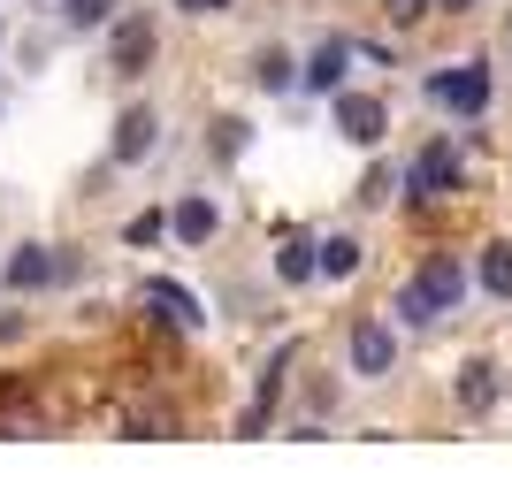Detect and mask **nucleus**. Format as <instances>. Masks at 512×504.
Masks as SVG:
<instances>
[{"mask_svg":"<svg viewBox=\"0 0 512 504\" xmlns=\"http://www.w3.org/2000/svg\"><path fill=\"white\" fill-rule=\"evenodd\" d=\"M459 298H467V268H459V252H428L421 268L406 275V291H398V321H406V329H428V321H444Z\"/></svg>","mask_w":512,"mask_h":504,"instance_id":"1","label":"nucleus"},{"mask_svg":"<svg viewBox=\"0 0 512 504\" xmlns=\"http://www.w3.org/2000/svg\"><path fill=\"white\" fill-rule=\"evenodd\" d=\"M490 62L474 54V62H444V69H428V100L444 107V115H459V123H482L490 115Z\"/></svg>","mask_w":512,"mask_h":504,"instance_id":"2","label":"nucleus"},{"mask_svg":"<svg viewBox=\"0 0 512 504\" xmlns=\"http://www.w3.org/2000/svg\"><path fill=\"white\" fill-rule=\"evenodd\" d=\"M153 46H161V23L153 16H115L107 23V77L138 84L153 69Z\"/></svg>","mask_w":512,"mask_h":504,"instance_id":"3","label":"nucleus"},{"mask_svg":"<svg viewBox=\"0 0 512 504\" xmlns=\"http://www.w3.org/2000/svg\"><path fill=\"white\" fill-rule=\"evenodd\" d=\"M459 184H467V176H459V146H451V138H428V146L406 161V199H413V207L451 199Z\"/></svg>","mask_w":512,"mask_h":504,"instance_id":"4","label":"nucleus"},{"mask_svg":"<svg viewBox=\"0 0 512 504\" xmlns=\"http://www.w3.org/2000/svg\"><path fill=\"white\" fill-rule=\"evenodd\" d=\"M390 367H398V336H390V321H352L344 329V375H360V382H383Z\"/></svg>","mask_w":512,"mask_h":504,"instance_id":"5","label":"nucleus"},{"mask_svg":"<svg viewBox=\"0 0 512 504\" xmlns=\"http://www.w3.org/2000/svg\"><path fill=\"white\" fill-rule=\"evenodd\" d=\"M62 275H77V260H69L62 245H39V237H31V245L8 252L0 283H8V291H46V283H62Z\"/></svg>","mask_w":512,"mask_h":504,"instance_id":"6","label":"nucleus"},{"mask_svg":"<svg viewBox=\"0 0 512 504\" xmlns=\"http://www.w3.org/2000/svg\"><path fill=\"white\" fill-rule=\"evenodd\" d=\"M329 115H337V138H352V146H383L390 138V107L375 100V92H329Z\"/></svg>","mask_w":512,"mask_h":504,"instance_id":"7","label":"nucleus"},{"mask_svg":"<svg viewBox=\"0 0 512 504\" xmlns=\"http://www.w3.org/2000/svg\"><path fill=\"white\" fill-rule=\"evenodd\" d=\"M161 146V107L153 100H130L123 115H115V138H107V161L115 168H138L146 153Z\"/></svg>","mask_w":512,"mask_h":504,"instance_id":"8","label":"nucleus"},{"mask_svg":"<svg viewBox=\"0 0 512 504\" xmlns=\"http://www.w3.org/2000/svg\"><path fill=\"white\" fill-rule=\"evenodd\" d=\"M169 230H176V245H214V230H222V207H214L207 191H192V199H176Z\"/></svg>","mask_w":512,"mask_h":504,"instance_id":"9","label":"nucleus"},{"mask_svg":"<svg viewBox=\"0 0 512 504\" xmlns=\"http://www.w3.org/2000/svg\"><path fill=\"white\" fill-rule=\"evenodd\" d=\"M344 69H352V39H321V46H314V62L299 69V84H306V92H337Z\"/></svg>","mask_w":512,"mask_h":504,"instance_id":"10","label":"nucleus"},{"mask_svg":"<svg viewBox=\"0 0 512 504\" xmlns=\"http://www.w3.org/2000/svg\"><path fill=\"white\" fill-rule=\"evenodd\" d=\"M451 398H459V413H490L497 405V359H467L459 382H451Z\"/></svg>","mask_w":512,"mask_h":504,"instance_id":"11","label":"nucleus"},{"mask_svg":"<svg viewBox=\"0 0 512 504\" xmlns=\"http://www.w3.org/2000/svg\"><path fill=\"white\" fill-rule=\"evenodd\" d=\"M360 260H367V245H360V237H314V268L321 275H329V283H344V275H360Z\"/></svg>","mask_w":512,"mask_h":504,"instance_id":"12","label":"nucleus"},{"mask_svg":"<svg viewBox=\"0 0 512 504\" xmlns=\"http://www.w3.org/2000/svg\"><path fill=\"white\" fill-rule=\"evenodd\" d=\"M474 283H482L490 298H512V245H505V237H490V245H482V260H474Z\"/></svg>","mask_w":512,"mask_h":504,"instance_id":"13","label":"nucleus"},{"mask_svg":"<svg viewBox=\"0 0 512 504\" xmlns=\"http://www.w3.org/2000/svg\"><path fill=\"white\" fill-rule=\"evenodd\" d=\"M253 84L260 92H291V84H299V62H291L283 46H260L253 54Z\"/></svg>","mask_w":512,"mask_h":504,"instance_id":"14","label":"nucleus"},{"mask_svg":"<svg viewBox=\"0 0 512 504\" xmlns=\"http://www.w3.org/2000/svg\"><path fill=\"white\" fill-rule=\"evenodd\" d=\"M245 146H253V123H245V115H214V130H207V153H214V161H237Z\"/></svg>","mask_w":512,"mask_h":504,"instance_id":"15","label":"nucleus"},{"mask_svg":"<svg viewBox=\"0 0 512 504\" xmlns=\"http://www.w3.org/2000/svg\"><path fill=\"white\" fill-rule=\"evenodd\" d=\"M276 275H283V283H306V275H321V268H314V237H299V230L283 237V245H276Z\"/></svg>","mask_w":512,"mask_h":504,"instance_id":"16","label":"nucleus"},{"mask_svg":"<svg viewBox=\"0 0 512 504\" xmlns=\"http://www.w3.org/2000/svg\"><path fill=\"white\" fill-rule=\"evenodd\" d=\"M115 8L123 0H62V23L69 31H100V23H115Z\"/></svg>","mask_w":512,"mask_h":504,"instance_id":"17","label":"nucleus"},{"mask_svg":"<svg viewBox=\"0 0 512 504\" xmlns=\"http://www.w3.org/2000/svg\"><path fill=\"white\" fill-rule=\"evenodd\" d=\"M153 306H169V321H184V329L199 321V298L184 291V283H153Z\"/></svg>","mask_w":512,"mask_h":504,"instance_id":"18","label":"nucleus"},{"mask_svg":"<svg viewBox=\"0 0 512 504\" xmlns=\"http://www.w3.org/2000/svg\"><path fill=\"white\" fill-rule=\"evenodd\" d=\"M390 184H398V168H383V161H375V168L360 176V191H352V199H360V207H383V199H390Z\"/></svg>","mask_w":512,"mask_h":504,"instance_id":"19","label":"nucleus"},{"mask_svg":"<svg viewBox=\"0 0 512 504\" xmlns=\"http://www.w3.org/2000/svg\"><path fill=\"white\" fill-rule=\"evenodd\" d=\"M161 230H169V214H161V207H146V214H130V245H161Z\"/></svg>","mask_w":512,"mask_h":504,"instance_id":"20","label":"nucleus"},{"mask_svg":"<svg viewBox=\"0 0 512 504\" xmlns=\"http://www.w3.org/2000/svg\"><path fill=\"white\" fill-rule=\"evenodd\" d=\"M383 16L398 23V31H413L421 16H436V0H383Z\"/></svg>","mask_w":512,"mask_h":504,"instance_id":"21","label":"nucleus"},{"mask_svg":"<svg viewBox=\"0 0 512 504\" xmlns=\"http://www.w3.org/2000/svg\"><path fill=\"white\" fill-rule=\"evenodd\" d=\"M184 16H230V0H176Z\"/></svg>","mask_w":512,"mask_h":504,"instance_id":"22","label":"nucleus"},{"mask_svg":"<svg viewBox=\"0 0 512 504\" xmlns=\"http://www.w3.org/2000/svg\"><path fill=\"white\" fill-rule=\"evenodd\" d=\"M467 8H482V0H436V16H467Z\"/></svg>","mask_w":512,"mask_h":504,"instance_id":"23","label":"nucleus"},{"mask_svg":"<svg viewBox=\"0 0 512 504\" xmlns=\"http://www.w3.org/2000/svg\"><path fill=\"white\" fill-rule=\"evenodd\" d=\"M0 39H8V31H0Z\"/></svg>","mask_w":512,"mask_h":504,"instance_id":"24","label":"nucleus"},{"mask_svg":"<svg viewBox=\"0 0 512 504\" xmlns=\"http://www.w3.org/2000/svg\"><path fill=\"white\" fill-rule=\"evenodd\" d=\"M505 39H512V31H505Z\"/></svg>","mask_w":512,"mask_h":504,"instance_id":"25","label":"nucleus"}]
</instances>
